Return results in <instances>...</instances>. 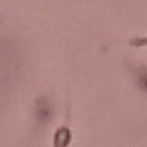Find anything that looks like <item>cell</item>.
Wrapping results in <instances>:
<instances>
[{
  "mask_svg": "<svg viewBox=\"0 0 147 147\" xmlns=\"http://www.w3.org/2000/svg\"><path fill=\"white\" fill-rule=\"evenodd\" d=\"M38 114H39V116L42 119H45V118H47L49 116V114H51V106L47 102V100L39 101V103H38Z\"/></svg>",
  "mask_w": 147,
  "mask_h": 147,
  "instance_id": "obj_1",
  "label": "cell"
},
{
  "mask_svg": "<svg viewBox=\"0 0 147 147\" xmlns=\"http://www.w3.org/2000/svg\"><path fill=\"white\" fill-rule=\"evenodd\" d=\"M139 84H140L141 88L147 91V74H142L139 76Z\"/></svg>",
  "mask_w": 147,
  "mask_h": 147,
  "instance_id": "obj_2",
  "label": "cell"
}]
</instances>
